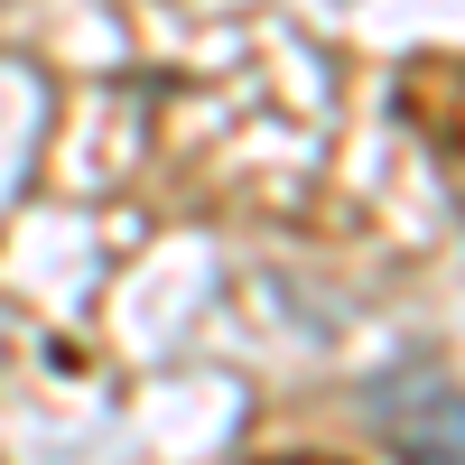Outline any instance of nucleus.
<instances>
[{
	"mask_svg": "<svg viewBox=\"0 0 465 465\" xmlns=\"http://www.w3.org/2000/svg\"><path fill=\"white\" fill-rule=\"evenodd\" d=\"M363 410H372L381 447H391L401 465H465V391L456 381H438V372H381L363 391Z\"/></svg>",
	"mask_w": 465,
	"mask_h": 465,
	"instance_id": "f257e3e1",
	"label": "nucleus"
}]
</instances>
